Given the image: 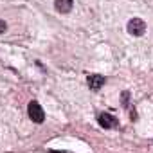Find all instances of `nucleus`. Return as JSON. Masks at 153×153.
Returning <instances> with one entry per match:
<instances>
[{
  "instance_id": "nucleus-1",
  "label": "nucleus",
  "mask_w": 153,
  "mask_h": 153,
  "mask_svg": "<svg viewBox=\"0 0 153 153\" xmlns=\"http://www.w3.org/2000/svg\"><path fill=\"white\" fill-rule=\"evenodd\" d=\"M27 114H29V117H31L33 123H38L40 124V123L45 121V112H43V108L40 106L38 101H31L27 105Z\"/></svg>"
},
{
  "instance_id": "nucleus-2",
  "label": "nucleus",
  "mask_w": 153,
  "mask_h": 153,
  "mask_svg": "<svg viewBox=\"0 0 153 153\" xmlns=\"http://www.w3.org/2000/svg\"><path fill=\"white\" fill-rule=\"evenodd\" d=\"M126 31L131 34V36H142L146 33V22L140 20V18H131L126 25Z\"/></svg>"
},
{
  "instance_id": "nucleus-3",
  "label": "nucleus",
  "mask_w": 153,
  "mask_h": 153,
  "mask_svg": "<svg viewBox=\"0 0 153 153\" xmlns=\"http://www.w3.org/2000/svg\"><path fill=\"white\" fill-rule=\"evenodd\" d=\"M105 83H106V78H105V76H101V74H90L88 78H87V85L92 90H99Z\"/></svg>"
},
{
  "instance_id": "nucleus-4",
  "label": "nucleus",
  "mask_w": 153,
  "mask_h": 153,
  "mask_svg": "<svg viewBox=\"0 0 153 153\" xmlns=\"http://www.w3.org/2000/svg\"><path fill=\"white\" fill-rule=\"evenodd\" d=\"M97 123H99V126L105 128V130H110L112 126H117V119L112 117L110 114H99V115H97Z\"/></svg>"
},
{
  "instance_id": "nucleus-5",
  "label": "nucleus",
  "mask_w": 153,
  "mask_h": 153,
  "mask_svg": "<svg viewBox=\"0 0 153 153\" xmlns=\"http://www.w3.org/2000/svg\"><path fill=\"white\" fill-rule=\"evenodd\" d=\"M72 6H74L72 0H54V9L58 13H61V15L70 13L72 11Z\"/></svg>"
},
{
  "instance_id": "nucleus-6",
  "label": "nucleus",
  "mask_w": 153,
  "mask_h": 153,
  "mask_svg": "<svg viewBox=\"0 0 153 153\" xmlns=\"http://www.w3.org/2000/svg\"><path fill=\"white\" fill-rule=\"evenodd\" d=\"M121 99H123V101H121V103H123V106L126 108V106L130 105V103H128V99H130V92H123V94H121Z\"/></svg>"
},
{
  "instance_id": "nucleus-7",
  "label": "nucleus",
  "mask_w": 153,
  "mask_h": 153,
  "mask_svg": "<svg viewBox=\"0 0 153 153\" xmlns=\"http://www.w3.org/2000/svg\"><path fill=\"white\" fill-rule=\"evenodd\" d=\"M6 29H7V24H6L4 20H0V34L6 33Z\"/></svg>"
},
{
  "instance_id": "nucleus-8",
  "label": "nucleus",
  "mask_w": 153,
  "mask_h": 153,
  "mask_svg": "<svg viewBox=\"0 0 153 153\" xmlns=\"http://www.w3.org/2000/svg\"><path fill=\"white\" fill-rule=\"evenodd\" d=\"M49 153H67V151H49Z\"/></svg>"
}]
</instances>
